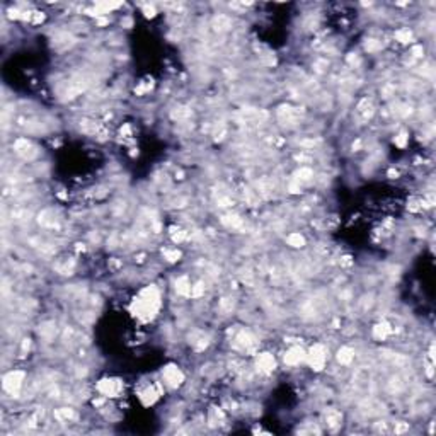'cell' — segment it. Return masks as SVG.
Masks as SVG:
<instances>
[{"instance_id": "1", "label": "cell", "mask_w": 436, "mask_h": 436, "mask_svg": "<svg viewBox=\"0 0 436 436\" xmlns=\"http://www.w3.org/2000/svg\"><path fill=\"white\" fill-rule=\"evenodd\" d=\"M159 308H160V292L154 285L143 288L138 293V297L133 298V303H131L133 316L141 319V321H152L157 316Z\"/></svg>"}, {"instance_id": "2", "label": "cell", "mask_w": 436, "mask_h": 436, "mask_svg": "<svg viewBox=\"0 0 436 436\" xmlns=\"http://www.w3.org/2000/svg\"><path fill=\"white\" fill-rule=\"evenodd\" d=\"M24 378H26V373L24 372H21V370H12V372L4 375L2 387L9 395L17 397L19 392H21V389H22V385H24Z\"/></svg>"}, {"instance_id": "3", "label": "cell", "mask_w": 436, "mask_h": 436, "mask_svg": "<svg viewBox=\"0 0 436 436\" xmlns=\"http://www.w3.org/2000/svg\"><path fill=\"white\" fill-rule=\"evenodd\" d=\"M307 361L312 367V370L321 372V370L326 367V363H327V349H326V346L321 344V343L313 344V346L310 348V351L307 353Z\"/></svg>"}, {"instance_id": "4", "label": "cell", "mask_w": 436, "mask_h": 436, "mask_svg": "<svg viewBox=\"0 0 436 436\" xmlns=\"http://www.w3.org/2000/svg\"><path fill=\"white\" fill-rule=\"evenodd\" d=\"M162 380L169 389H177L184 382V373L176 365H167V367L162 368Z\"/></svg>"}, {"instance_id": "5", "label": "cell", "mask_w": 436, "mask_h": 436, "mask_svg": "<svg viewBox=\"0 0 436 436\" xmlns=\"http://www.w3.org/2000/svg\"><path fill=\"white\" fill-rule=\"evenodd\" d=\"M123 382L118 378H104L98 383V390L104 397H118L123 392Z\"/></svg>"}, {"instance_id": "6", "label": "cell", "mask_w": 436, "mask_h": 436, "mask_svg": "<svg viewBox=\"0 0 436 436\" xmlns=\"http://www.w3.org/2000/svg\"><path fill=\"white\" fill-rule=\"evenodd\" d=\"M160 394H162L160 383H147V385H143V387H140V390H138V397L145 405L154 404L155 400L160 397Z\"/></svg>"}, {"instance_id": "7", "label": "cell", "mask_w": 436, "mask_h": 436, "mask_svg": "<svg viewBox=\"0 0 436 436\" xmlns=\"http://www.w3.org/2000/svg\"><path fill=\"white\" fill-rule=\"evenodd\" d=\"M16 154L19 157H22L24 160H33V159H36V157H38V150L29 140L21 138V140L16 141Z\"/></svg>"}, {"instance_id": "8", "label": "cell", "mask_w": 436, "mask_h": 436, "mask_svg": "<svg viewBox=\"0 0 436 436\" xmlns=\"http://www.w3.org/2000/svg\"><path fill=\"white\" fill-rule=\"evenodd\" d=\"M305 359H307V353L300 346H293L285 353V363L290 365V367H297V365H300Z\"/></svg>"}, {"instance_id": "9", "label": "cell", "mask_w": 436, "mask_h": 436, "mask_svg": "<svg viewBox=\"0 0 436 436\" xmlns=\"http://www.w3.org/2000/svg\"><path fill=\"white\" fill-rule=\"evenodd\" d=\"M234 341H235V348L240 349V351H251L256 346V339L252 337L251 332H244V331L239 332Z\"/></svg>"}, {"instance_id": "10", "label": "cell", "mask_w": 436, "mask_h": 436, "mask_svg": "<svg viewBox=\"0 0 436 436\" xmlns=\"http://www.w3.org/2000/svg\"><path fill=\"white\" fill-rule=\"evenodd\" d=\"M256 367H257V370H259V372H262V373H271L273 370L276 368L275 356H273V354H270V353L259 354V356H257V359H256Z\"/></svg>"}, {"instance_id": "11", "label": "cell", "mask_w": 436, "mask_h": 436, "mask_svg": "<svg viewBox=\"0 0 436 436\" xmlns=\"http://www.w3.org/2000/svg\"><path fill=\"white\" fill-rule=\"evenodd\" d=\"M341 421H343V416L341 413H337V410H327L326 413V423L331 429H336L341 426Z\"/></svg>"}, {"instance_id": "12", "label": "cell", "mask_w": 436, "mask_h": 436, "mask_svg": "<svg viewBox=\"0 0 436 436\" xmlns=\"http://www.w3.org/2000/svg\"><path fill=\"white\" fill-rule=\"evenodd\" d=\"M354 359V351L351 348L348 346H343L341 349L337 351V361L341 365H349Z\"/></svg>"}, {"instance_id": "13", "label": "cell", "mask_w": 436, "mask_h": 436, "mask_svg": "<svg viewBox=\"0 0 436 436\" xmlns=\"http://www.w3.org/2000/svg\"><path fill=\"white\" fill-rule=\"evenodd\" d=\"M55 416H57L60 421H63V423H67V421L70 423V421H75V419H77V413H75L74 409H70V407L58 409L57 413H55Z\"/></svg>"}, {"instance_id": "14", "label": "cell", "mask_w": 436, "mask_h": 436, "mask_svg": "<svg viewBox=\"0 0 436 436\" xmlns=\"http://www.w3.org/2000/svg\"><path fill=\"white\" fill-rule=\"evenodd\" d=\"M176 290L179 295L191 297V283L187 281V278H179V280L176 281Z\"/></svg>"}, {"instance_id": "15", "label": "cell", "mask_w": 436, "mask_h": 436, "mask_svg": "<svg viewBox=\"0 0 436 436\" xmlns=\"http://www.w3.org/2000/svg\"><path fill=\"white\" fill-rule=\"evenodd\" d=\"M288 244H290L292 247H303L305 246V237H303L302 234H298V232H295V234H290L286 237Z\"/></svg>"}, {"instance_id": "16", "label": "cell", "mask_w": 436, "mask_h": 436, "mask_svg": "<svg viewBox=\"0 0 436 436\" xmlns=\"http://www.w3.org/2000/svg\"><path fill=\"white\" fill-rule=\"evenodd\" d=\"M390 332H392V329H390L389 324H378V326L373 329V334L377 339H385Z\"/></svg>"}, {"instance_id": "17", "label": "cell", "mask_w": 436, "mask_h": 436, "mask_svg": "<svg viewBox=\"0 0 436 436\" xmlns=\"http://www.w3.org/2000/svg\"><path fill=\"white\" fill-rule=\"evenodd\" d=\"M395 36H397V39L400 43H409L410 39H413V34H410L409 29H402V31H399Z\"/></svg>"}, {"instance_id": "18", "label": "cell", "mask_w": 436, "mask_h": 436, "mask_svg": "<svg viewBox=\"0 0 436 436\" xmlns=\"http://www.w3.org/2000/svg\"><path fill=\"white\" fill-rule=\"evenodd\" d=\"M165 257H167V261H171V262H176V261H179V257H181V252L177 251V249H172V251H165Z\"/></svg>"}]
</instances>
